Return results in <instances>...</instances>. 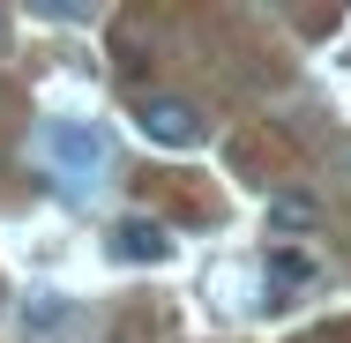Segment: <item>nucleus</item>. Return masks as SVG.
I'll list each match as a JSON object with an SVG mask.
<instances>
[{
	"label": "nucleus",
	"instance_id": "obj_4",
	"mask_svg": "<svg viewBox=\"0 0 351 343\" xmlns=\"http://www.w3.org/2000/svg\"><path fill=\"white\" fill-rule=\"evenodd\" d=\"M314 224H322V202H314L306 187H284V194H269V231H284V246H299Z\"/></svg>",
	"mask_w": 351,
	"mask_h": 343
},
{
	"label": "nucleus",
	"instance_id": "obj_7",
	"mask_svg": "<svg viewBox=\"0 0 351 343\" xmlns=\"http://www.w3.org/2000/svg\"><path fill=\"white\" fill-rule=\"evenodd\" d=\"M344 179H351V142H344Z\"/></svg>",
	"mask_w": 351,
	"mask_h": 343
},
{
	"label": "nucleus",
	"instance_id": "obj_3",
	"mask_svg": "<svg viewBox=\"0 0 351 343\" xmlns=\"http://www.w3.org/2000/svg\"><path fill=\"white\" fill-rule=\"evenodd\" d=\"M105 246H112V262H128V269H157V262H172V231L149 224V216H120Z\"/></svg>",
	"mask_w": 351,
	"mask_h": 343
},
{
	"label": "nucleus",
	"instance_id": "obj_1",
	"mask_svg": "<svg viewBox=\"0 0 351 343\" xmlns=\"http://www.w3.org/2000/svg\"><path fill=\"white\" fill-rule=\"evenodd\" d=\"M38 157L68 187H97L112 172V142H105V127H90V120H45L38 127Z\"/></svg>",
	"mask_w": 351,
	"mask_h": 343
},
{
	"label": "nucleus",
	"instance_id": "obj_5",
	"mask_svg": "<svg viewBox=\"0 0 351 343\" xmlns=\"http://www.w3.org/2000/svg\"><path fill=\"white\" fill-rule=\"evenodd\" d=\"M314 283H322V262H314L306 246H277V254H269V291H277V298H306Z\"/></svg>",
	"mask_w": 351,
	"mask_h": 343
},
{
	"label": "nucleus",
	"instance_id": "obj_6",
	"mask_svg": "<svg viewBox=\"0 0 351 343\" xmlns=\"http://www.w3.org/2000/svg\"><path fill=\"white\" fill-rule=\"evenodd\" d=\"M23 329H30V336H68L75 306H68V298H30V306H23Z\"/></svg>",
	"mask_w": 351,
	"mask_h": 343
},
{
	"label": "nucleus",
	"instance_id": "obj_2",
	"mask_svg": "<svg viewBox=\"0 0 351 343\" xmlns=\"http://www.w3.org/2000/svg\"><path fill=\"white\" fill-rule=\"evenodd\" d=\"M135 127L157 149H195V142L210 135V120H202V105L195 97H172V90H157V97H142L135 105Z\"/></svg>",
	"mask_w": 351,
	"mask_h": 343
}]
</instances>
